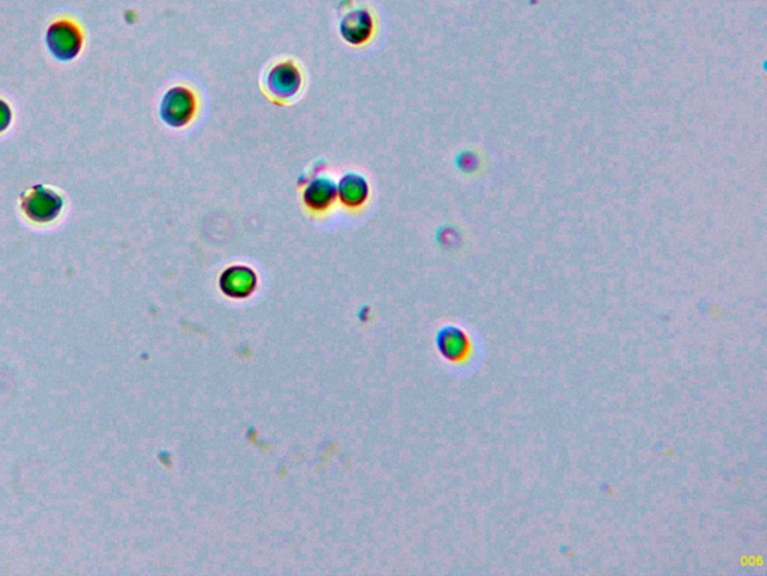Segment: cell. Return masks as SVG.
<instances>
[{"instance_id":"obj_1","label":"cell","mask_w":767,"mask_h":576,"mask_svg":"<svg viewBox=\"0 0 767 576\" xmlns=\"http://www.w3.org/2000/svg\"><path fill=\"white\" fill-rule=\"evenodd\" d=\"M47 50L59 62H72L84 48V32L72 18L51 21L46 30Z\"/></svg>"},{"instance_id":"obj_2","label":"cell","mask_w":767,"mask_h":576,"mask_svg":"<svg viewBox=\"0 0 767 576\" xmlns=\"http://www.w3.org/2000/svg\"><path fill=\"white\" fill-rule=\"evenodd\" d=\"M65 209V200L46 185H35L20 196V210L30 222L47 226L56 221Z\"/></svg>"},{"instance_id":"obj_3","label":"cell","mask_w":767,"mask_h":576,"mask_svg":"<svg viewBox=\"0 0 767 576\" xmlns=\"http://www.w3.org/2000/svg\"><path fill=\"white\" fill-rule=\"evenodd\" d=\"M262 86L266 89L269 98L278 102H285L299 95L300 89L304 86V76L293 60H282L270 68Z\"/></svg>"},{"instance_id":"obj_4","label":"cell","mask_w":767,"mask_h":576,"mask_svg":"<svg viewBox=\"0 0 767 576\" xmlns=\"http://www.w3.org/2000/svg\"><path fill=\"white\" fill-rule=\"evenodd\" d=\"M197 113V98L191 89L175 86L164 95L159 114L164 123L171 128H182L191 123Z\"/></svg>"},{"instance_id":"obj_5","label":"cell","mask_w":767,"mask_h":576,"mask_svg":"<svg viewBox=\"0 0 767 576\" xmlns=\"http://www.w3.org/2000/svg\"><path fill=\"white\" fill-rule=\"evenodd\" d=\"M375 32L374 16L369 9L360 8L346 14L340 21V35L353 46H363Z\"/></svg>"},{"instance_id":"obj_6","label":"cell","mask_w":767,"mask_h":576,"mask_svg":"<svg viewBox=\"0 0 767 576\" xmlns=\"http://www.w3.org/2000/svg\"><path fill=\"white\" fill-rule=\"evenodd\" d=\"M337 187L332 180L320 177L312 180L304 192V203L312 212H325L336 203Z\"/></svg>"},{"instance_id":"obj_7","label":"cell","mask_w":767,"mask_h":576,"mask_svg":"<svg viewBox=\"0 0 767 576\" xmlns=\"http://www.w3.org/2000/svg\"><path fill=\"white\" fill-rule=\"evenodd\" d=\"M337 197H339L342 205L356 209V208H360L368 201L369 185L366 182L365 177L349 173L340 179L339 187H337Z\"/></svg>"},{"instance_id":"obj_8","label":"cell","mask_w":767,"mask_h":576,"mask_svg":"<svg viewBox=\"0 0 767 576\" xmlns=\"http://www.w3.org/2000/svg\"><path fill=\"white\" fill-rule=\"evenodd\" d=\"M466 347L468 344H466L464 335L457 330L445 338V353L452 359H461L462 356L466 353Z\"/></svg>"},{"instance_id":"obj_9","label":"cell","mask_w":767,"mask_h":576,"mask_svg":"<svg viewBox=\"0 0 767 576\" xmlns=\"http://www.w3.org/2000/svg\"><path fill=\"white\" fill-rule=\"evenodd\" d=\"M14 113L11 105L0 98V134H4L13 125Z\"/></svg>"}]
</instances>
